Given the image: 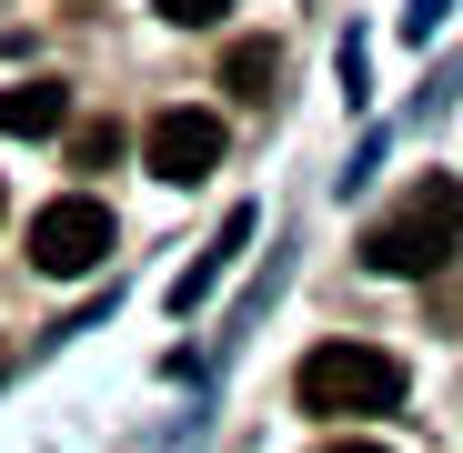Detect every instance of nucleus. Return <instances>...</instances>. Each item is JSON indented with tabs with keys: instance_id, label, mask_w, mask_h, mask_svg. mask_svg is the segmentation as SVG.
I'll return each instance as SVG.
<instances>
[{
	"instance_id": "obj_1",
	"label": "nucleus",
	"mask_w": 463,
	"mask_h": 453,
	"mask_svg": "<svg viewBox=\"0 0 463 453\" xmlns=\"http://www.w3.org/2000/svg\"><path fill=\"white\" fill-rule=\"evenodd\" d=\"M453 252H463V182H453V172H423V182L363 232V262H373L383 282H423V272H443Z\"/></svg>"
},
{
	"instance_id": "obj_2",
	"label": "nucleus",
	"mask_w": 463,
	"mask_h": 453,
	"mask_svg": "<svg viewBox=\"0 0 463 453\" xmlns=\"http://www.w3.org/2000/svg\"><path fill=\"white\" fill-rule=\"evenodd\" d=\"M292 403L323 413V423H373V413H403V363L383 343H313L292 373Z\"/></svg>"
},
{
	"instance_id": "obj_3",
	"label": "nucleus",
	"mask_w": 463,
	"mask_h": 453,
	"mask_svg": "<svg viewBox=\"0 0 463 453\" xmlns=\"http://www.w3.org/2000/svg\"><path fill=\"white\" fill-rule=\"evenodd\" d=\"M111 242H121V222H111V202H91V192H61V202L31 212V272H51V282L101 272Z\"/></svg>"
},
{
	"instance_id": "obj_4",
	"label": "nucleus",
	"mask_w": 463,
	"mask_h": 453,
	"mask_svg": "<svg viewBox=\"0 0 463 453\" xmlns=\"http://www.w3.org/2000/svg\"><path fill=\"white\" fill-rule=\"evenodd\" d=\"M141 162L162 172V182H202V172H222V111H151V131H141Z\"/></svg>"
},
{
	"instance_id": "obj_5",
	"label": "nucleus",
	"mask_w": 463,
	"mask_h": 453,
	"mask_svg": "<svg viewBox=\"0 0 463 453\" xmlns=\"http://www.w3.org/2000/svg\"><path fill=\"white\" fill-rule=\"evenodd\" d=\"M71 121V91L61 81H11V91H0V131H11V141H51Z\"/></svg>"
},
{
	"instance_id": "obj_6",
	"label": "nucleus",
	"mask_w": 463,
	"mask_h": 453,
	"mask_svg": "<svg viewBox=\"0 0 463 453\" xmlns=\"http://www.w3.org/2000/svg\"><path fill=\"white\" fill-rule=\"evenodd\" d=\"M242 242H252V212H232L222 232H212V252H202V262H192V272L172 282V313H192V302H202V292H212V282L232 272V252H242Z\"/></svg>"
},
{
	"instance_id": "obj_7",
	"label": "nucleus",
	"mask_w": 463,
	"mask_h": 453,
	"mask_svg": "<svg viewBox=\"0 0 463 453\" xmlns=\"http://www.w3.org/2000/svg\"><path fill=\"white\" fill-rule=\"evenodd\" d=\"M272 81H282V51H272V41H232V51H222V91L272 101Z\"/></svg>"
},
{
	"instance_id": "obj_8",
	"label": "nucleus",
	"mask_w": 463,
	"mask_h": 453,
	"mask_svg": "<svg viewBox=\"0 0 463 453\" xmlns=\"http://www.w3.org/2000/svg\"><path fill=\"white\" fill-rule=\"evenodd\" d=\"M151 11H162V21H182V31H212L232 0H151Z\"/></svg>"
},
{
	"instance_id": "obj_9",
	"label": "nucleus",
	"mask_w": 463,
	"mask_h": 453,
	"mask_svg": "<svg viewBox=\"0 0 463 453\" xmlns=\"http://www.w3.org/2000/svg\"><path fill=\"white\" fill-rule=\"evenodd\" d=\"M443 11H453V0H413V11H403V31H413V41H433V21H443Z\"/></svg>"
},
{
	"instance_id": "obj_10",
	"label": "nucleus",
	"mask_w": 463,
	"mask_h": 453,
	"mask_svg": "<svg viewBox=\"0 0 463 453\" xmlns=\"http://www.w3.org/2000/svg\"><path fill=\"white\" fill-rule=\"evenodd\" d=\"M323 453H383V443H323Z\"/></svg>"
}]
</instances>
